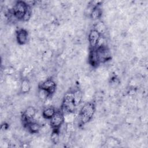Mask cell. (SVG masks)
<instances>
[{
	"instance_id": "obj_3",
	"label": "cell",
	"mask_w": 148,
	"mask_h": 148,
	"mask_svg": "<svg viewBox=\"0 0 148 148\" xmlns=\"http://www.w3.org/2000/svg\"><path fill=\"white\" fill-rule=\"evenodd\" d=\"M50 120L51 128L53 130H59L61 126L64 123V114L61 111H57Z\"/></svg>"
},
{
	"instance_id": "obj_11",
	"label": "cell",
	"mask_w": 148,
	"mask_h": 148,
	"mask_svg": "<svg viewBox=\"0 0 148 148\" xmlns=\"http://www.w3.org/2000/svg\"><path fill=\"white\" fill-rule=\"evenodd\" d=\"M57 111L52 106H49L45 108L42 112V116L45 119H50Z\"/></svg>"
},
{
	"instance_id": "obj_20",
	"label": "cell",
	"mask_w": 148,
	"mask_h": 148,
	"mask_svg": "<svg viewBox=\"0 0 148 148\" xmlns=\"http://www.w3.org/2000/svg\"><path fill=\"white\" fill-rule=\"evenodd\" d=\"M75 130V126L73 123H66V131L67 132H72Z\"/></svg>"
},
{
	"instance_id": "obj_6",
	"label": "cell",
	"mask_w": 148,
	"mask_h": 148,
	"mask_svg": "<svg viewBox=\"0 0 148 148\" xmlns=\"http://www.w3.org/2000/svg\"><path fill=\"white\" fill-rule=\"evenodd\" d=\"M39 87L47 90L50 94H53L56 88V84L52 79H46L39 85Z\"/></svg>"
},
{
	"instance_id": "obj_5",
	"label": "cell",
	"mask_w": 148,
	"mask_h": 148,
	"mask_svg": "<svg viewBox=\"0 0 148 148\" xmlns=\"http://www.w3.org/2000/svg\"><path fill=\"white\" fill-rule=\"evenodd\" d=\"M101 37V35L94 28L90 31L88 36V40L91 49H95L97 47Z\"/></svg>"
},
{
	"instance_id": "obj_17",
	"label": "cell",
	"mask_w": 148,
	"mask_h": 148,
	"mask_svg": "<svg viewBox=\"0 0 148 148\" xmlns=\"http://www.w3.org/2000/svg\"><path fill=\"white\" fill-rule=\"evenodd\" d=\"M64 123H73L75 120V114L74 112H68L64 114Z\"/></svg>"
},
{
	"instance_id": "obj_1",
	"label": "cell",
	"mask_w": 148,
	"mask_h": 148,
	"mask_svg": "<svg viewBox=\"0 0 148 148\" xmlns=\"http://www.w3.org/2000/svg\"><path fill=\"white\" fill-rule=\"evenodd\" d=\"M95 112V106L93 102L86 103L80 109L79 112V120L82 124L88 123L92 118Z\"/></svg>"
},
{
	"instance_id": "obj_2",
	"label": "cell",
	"mask_w": 148,
	"mask_h": 148,
	"mask_svg": "<svg viewBox=\"0 0 148 148\" xmlns=\"http://www.w3.org/2000/svg\"><path fill=\"white\" fill-rule=\"evenodd\" d=\"M28 7V5L25 1H17L13 8L12 14L16 18L23 20Z\"/></svg>"
},
{
	"instance_id": "obj_7",
	"label": "cell",
	"mask_w": 148,
	"mask_h": 148,
	"mask_svg": "<svg viewBox=\"0 0 148 148\" xmlns=\"http://www.w3.org/2000/svg\"><path fill=\"white\" fill-rule=\"evenodd\" d=\"M36 113V109L32 106H28L24 111L23 117V120L25 121V124L30 121L35 116Z\"/></svg>"
},
{
	"instance_id": "obj_10",
	"label": "cell",
	"mask_w": 148,
	"mask_h": 148,
	"mask_svg": "<svg viewBox=\"0 0 148 148\" xmlns=\"http://www.w3.org/2000/svg\"><path fill=\"white\" fill-rule=\"evenodd\" d=\"M28 130L32 134H36L38 133L40 130V125L37 122L35 121H29L26 124Z\"/></svg>"
},
{
	"instance_id": "obj_8",
	"label": "cell",
	"mask_w": 148,
	"mask_h": 148,
	"mask_svg": "<svg viewBox=\"0 0 148 148\" xmlns=\"http://www.w3.org/2000/svg\"><path fill=\"white\" fill-rule=\"evenodd\" d=\"M16 39L19 45H25L27 43L28 39V32L23 28L19 29L16 32Z\"/></svg>"
},
{
	"instance_id": "obj_16",
	"label": "cell",
	"mask_w": 148,
	"mask_h": 148,
	"mask_svg": "<svg viewBox=\"0 0 148 148\" xmlns=\"http://www.w3.org/2000/svg\"><path fill=\"white\" fill-rule=\"evenodd\" d=\"M94 29L98 31L101 35H102L105 32L106 30V27L103 21H99L95 24Z\"/></svg>"
},
{
	"instance_id": "obj_15",
	"label": "cell",
	"mask_w": 148,
	"mask_h": 148,
	"mask_svg": "<svg viewBox=\"0 0 148 148\" xmlns=\"http://www.w3.org/2000/svg\"><path fill=\"white\" fill-rule=\"evenodd\" d=\"M50 95V93L47 90L39 87L38 91V97L41 101H46Z\"/></svg>"
},
{
	"instance_id": "obj_14",
	"label": "cell",
	"mask_w": 148,
	"mask_h": 148,
	"mask_svg": "<svg viewBox=\"0 0 148 148\" xmlns=\"http://www.w3.org/2000/svg\"><path fill=\"white\" fill-rule=\"evenodd\" d=\"M31 90V84L27 79H23L20 84V91L23 94L28 92Z\"/></svg>"
},
{
	"instance_id": "obj_18",
	"label": "cell",
	"mask_w": 148,
	"mask_h": 148,
	"mask_svg": "<svg viewBox=\"0 0 148 148\" xmlns=\"http://www.w3.org/2000/svg\"><path fill=\"white\" fill-rule=\"evenodd\" d=\"M50 138H51V142L53 143H54V144L58 143V142H59V139H60V135H59V132H58V130H53V131L51 134Z\"/></svg>"
},
{
	"instance_id": "obj_9",
	"label": "cell",
	"mask_w": 148,
	"mask_h": 148,
	"mask_svg": "<svg viewBox=\"0 0 148 148\" xmlns=\"http://www.w3.org/2000/svg\"><path fill=\"white\" fill-rule=\"evenodd\" d=\"M88 59L90 64L92 66H97L100 64L95 48L90 50Z\"/></svg>"
},
{
	"instance_id": "obj_12",
	"label": "cell",
	"mask_w": 148,
	"mask_h": 148,
	"mask_svg": "<svg viewBox=\"0 0 148 148\" xmlns=\"http://www.w3.org/2000/svg\"><path fill=\"white\" fill-rule=\"evenodd\" d=\"M73 92V102L76 106L77 107L83 101V93L82 91L79 90H76Z\"/></svg>"
},
{
	"instance_id": "obj_19",
	"label": "cell",
	"mask_w": 148,
	"mask_h": 148,
	"mask_svg": "<svg viewBox=\"0 0 148 148\" xmlns=\"http://www.w3.org/2000/svg\"><path fill=\"white\" fill-rule=\"evenodd\" d=\"M31 14H32V10H31V6H28V7L27 8V10L26 11V13L25 14V16L24 17L23 20L24 21H28L30 18V17L31 16Z\"/></svg>"
},
{
	"instance_id": "obj_21",
	"label": "cell",
	"mask_w": 148,
	"mask_h": 148,
	"mask_svg": "<svg viewBox=\"0 0 148 148\" xmlns=\"http://www.w3.org/2000/svg\"><path fill=\"white\" fill-rule=\"evenodd\" d=\"M4 72L7 75H12L14 72V69L12 67H8L4 70Z\"/></svg>"
},
{
	"instance_id": "obj_13",
	"label": "cell",
	"mask_w": 148,
	"mask_h": 148,
	"mask_svg": "<svg viewBox=\"0 0 148 148\" xmlns=\"http://www.w3.org/2000/svg\"><path fill=\"white\" fill-rule=\"evenodd\" d=\"M102 9L99 7V5H97L95 6L94 8H93L90 17L93 20H97L101 18V17L102 16Z\"/></svg>"
},
{
	"instance_id": "obj_4",
	"label": "cell",
	"mask_w": 148,
	"mask_h": 148,
	"mask_svg": "<svg viewBox=\"0 0 148 148\" xmlns=\"http://www.w3.org/2000/svg\"><path fill=\"white\" fill-rule=\"evenodd\" d=\"M99 62H105L110 58V53L108 48L104 45L95 48Z\"/></svg>"
}]
</instances>
